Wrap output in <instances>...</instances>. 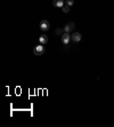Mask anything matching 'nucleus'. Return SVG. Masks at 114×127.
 <instances>
[{"label": "nucleus", "mask_w": 114, "mask_h": 127, "mask_svg": "<svg viewBox=\"0 0 114 127\" xmlns=\"http://www.w3.org/2000/svg\"><path fill=\"white\" fill-rule=\"evenodd\" d=\"M44 45H38V46H35L34 48H33V54H34L35 56H41V55H44Z\"/></svg>", "instance_id": "obj_1"}, {"label": "nucleus", "mask_w": 114, "mask_h": 127, "mask_svg": "<svg viewBox=\"0 0 114 127\" xmlns=\"http://www.w3.org/2000/svg\"><path fill=\"white\" fill-rule=\"evenodd\" d=\"M81 33L80 32H73L72 35H71V40L73 41V42H79L80 40H81Z\"/></svg>", "instance_id": "obj_4"}, {"label": "nucleus", "mask_w": 114, "mask_h": 127, "mask_svg": "<svg viewBox=\"0 0 114 127\" xmlns=\"http://www.w3.org/2000/svg\"><path fill=\"white\" fill-rule=\"evenodd\" d=\"M40 29L44 31V32L48 31L49 29H50V23H49L47 20H42V21L40 22Z\"/></svg>", "instance_id": "obj_2"}, {"label": "nucleus", "mask_w": 114, "mask_h": 127, "mask_svg": "<svg viewBox=\"0 0 114 127\" xmlns=\"http://www.w3.org/2000/svg\"><path fill=\"white\" fill-rule=\"evenodd\" d=\"M62 31H64V29H63V30H61V29L56 30V35H62Z\"/></svg>", "instance_id": "obj_10"}, {"label": "nucleus", "mask_w": 114, "mask_h": 127, "mask_svg": "<svg viewBox=\"0 0 114 127\" xmlns=\"http://www.w3.org/2000/svg\"><path fill=\"white\" fill-rule=\"evenodd\" d=\"M74 28H75V24L73 22H71V23H67L63 29H64V32H69L70 33L72 30H74Z\"/></svg>", "instance_id": "obj_5"}, {"label": "nucleus", "mask_w": 114, "mask_h": 127, "mask_svg": "<svg viewBox=\"0 0 114 127\" xmlns=\"http://www.w3.org/2000/svg\"><path fill=\"white\" fill-rule=\"evenodd\" d=\"M73 4H74V0H65V5L70 6V7H72Z\"/></svg>", "instance_id": "obj_9"}, {"label": "nucleus", "mask_w": 114, "mask_h": 127, "mask_svg": "<svg viewBox=\"0 0 114 127\" xmlns=\"http://www.w3.org/2000/svg\"><path fill=\"white\" fill-rule=\"evenodd\" d=\"M65 5L64 0H53V6L57 8H63V6Z\"/></svg>", "instance_id": "obj_6"}, {"label": "nucleus", "mask_w": 114, "mask_h": 127, "mask_svg": "<svg viewBox=\"0 0 114 127\" xmlns=\"http://www.w3.org/2000/svg\"><path fill=\"white\" fill-rule=\"evenodd\" d=\"M70 9H71L70 6H67V5H64V6H63V8H62V10H63L64 13H69V12H70Z\"/></svg>", "instance_id": "obj_8"}, {"label": "nucleus", "mask_w": 114, "mask_h": 127, "mask_svg": "<svg viewBox=\"0 0 114 127\" xmlns=\"http://www.w3.org/2000/svg\"><path fill=\"white\" fill-rule=\"evenodd\" d=\"M62 37V42L64 45H67L69 42H70V40H71V35L69 33V32H64L63 35H61Z\"/></svg>", "instance_id": "obj_3"}, {"label": "nucleus", "mask_w": 114, "mask_h": 127, "mask_svg": "<svg viewBox=\"0 0 114 127\" xmlns=\"http://www.w3.org/2000/svg\"><path fill=\"white\" fill-rule=\"evenodd\" d=\"M39 42L41 45H46L47 42H48V37H47L46 35H41L39 37Z\"/></svg>", "instance_id": "obj_7"}]
</instances>
